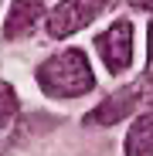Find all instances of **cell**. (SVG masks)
I'll list each match as a JSON object with an SVG mask.
<instances>
[{"mask_svg":"<svg viewBox=\"0 0 153 156\" xmlns=\"http://www.w3.org/2000/svg\"><path fill=\"white\" fill-rule=\"evenodd\" d=\"M106 7H109V0H61L55 7V14L48 17V34L68 37L75 31H82L89 20H95Z\"/></svg>","mask_w":153,"mask_h":156,"instance_id":"7a4b0ae2","label":"cell"},{"mask_svg":"<svg viewBox=\"0 0 153 156\" xmlns=\"http://www.w3.org/2000/svg\"><path fill=\"white\" fill-rule=\"evenodd\" d=\"M95 48H99L102 61H106V68L112 75H119L122 68H129V61H133V27L126 20H116L112 27L95 41Z\"/></svg>","mask_w":153,"mask_h":156,"instance_id":"3957f363","label":"cell"},{"mask_svg":"<svg viewBox=\"0 0 153 156\" xmlns=\"http://www.w3.org/2000/svg\"><path fill=\"white\" fill-rule=\"evenodd\" d=\"M136 98H140V85H129V88H122V92H112L99 109H92V112L85 115V122H92V126L122 122V115H129V109L136 105Z\"/></svg>","mask_w":153,"mask_h":156,"instance_id":"277c9868","label":"cell"},{"mask_svg":"<svg viewBox=\"0 0 153 156\" xmlns=\"http://www.w3.org/2000/svg\"><path fill=\"white\" fill-rule=\"evenodd\" d=\"M41 14H44L41 0H14V7H10V17H7V27H4V34H7V37H27V34L38 27Z\"/></svg>","mask_w":153,"mask_h":156,"instance_id":"5b68a950","label":"cell"},{"mask_svg":"<svg viewBox=\"0 0 153 156\" xmlns=\"http://www.w3.org/2000/svg\"><path fill=\"white\" fill-rule=\"evenodd\" d=\"M14 112H17V98H14V92H10V88H0V129L14 119Z\"/></svg>","mask_w":153,"mask_h":156,"instance_id":"52a82bcc","label":"cell"},{"mask_svg":"<svg viewBox=\"0 0 153 156\" xmlns=\"http://www.w3.org/2000/svg\"><path fill=\"white\" fill-rule=\"evenodd\" d=\"M126 156H153V112L140 115L126 133Z\"/></svg>","mask_w":153,"mask_h":156,"instance_id":"8992f818","label":"cell"},{"mask_svg":"<svg viewBox=\"0 0 153 156\" xmlns=\"http://www.w3.org/2000/svg\"><path fill=\"white\" fill-rule=\"evenodd\" d=\"M38 85L55 98H75V95H85L95 88V75H92L85 55L71 48V51L48 58L38 68Z\"/></svg>","mask_w":153,"mask_h":156,"instance_id":"6da1fadb","label":"cell"},{"mask_svg":"<svg viewBox=\"0 0 153 156\" xmlns=\"http://www.w3.org/2000/svg\"><path fill=\"white\" fill-rule=\"evenodd\" d=\"M133 7H143V10H153V0H129Z\"/></svg>","mask_w":153,"mask_h":156,"instance_id":"ba28073f","label":"cell"},{"mask_svg":"<svg viewBox=\"0 0 153 156\" xmlns=\"http://www.w3.org/2000/svg\"><path fill=\"white\" fill-rule=\"evenodd\" d=\"M150 65H153V24H150Z\"/></svg>","mask_w":153,"mask_h":156,"instance_id":"9c48e42d","label":"cell"}]
</instances>
